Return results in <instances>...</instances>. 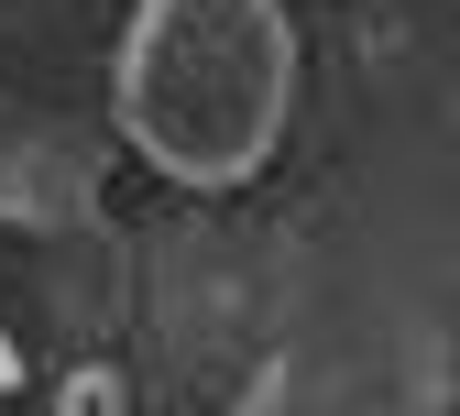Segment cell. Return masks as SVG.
<instances>
[{"mask_svg": "<svg viewBox=\"0 0 460 416\" xmlns=\"http://www.w3.org/2000/svg\"><path fill=\"white\" fill-rule=\"evenodd\" d=\"M296 110L285 0H143L121 33V132L198 198L252 187Z\"/></svg>", "mask_w": 460, "mask_h": 416, "instance_id": "obj_1", "label": "cell"}]
</instances>
